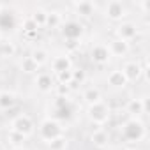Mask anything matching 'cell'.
<instances>
[{
	"mask_svg": "<svg viewBox=\"0 0 150 150\" xmlns=\"http://www.w3.org/2000/svg\"><path fill=\"white\" fill-rule=\"evenodd\" d=\"M37 132H39V138L48 143V141H51V139L65 134V127L55 117H44L39 122V125H37Z\"/></svg>",
	"mask_w": 150,
	"mask_h": 150,
	"instance_id": "1",
	"label": "cell"
},
{
	"mask_svg": "<svg viewBox=\"0 0 150 150\" xmlns=\"http://www.w3.org/2000/svg\"><path fill=\"white\" fill-rule=\"evenodd\" d=\"M120 134L127 143H138V141L145 139L146 127L139 118H127L120 127Z\"/></svg>",
	"mask_w": 150,
	"mask_h": 150,
	"instance_id": "2",
	"label": "cell"
},
{
	"mask_svg": "<svg viewBox=\"0 0 150 150\" xmlns=\"http://www.w3.org/2000/svg\"><path fill=\"white\" fill-rule=\"evenodd\" d=\"M103 16L110 21H115V23H122L127 20L129 16V7L125 2L122 0H110L103 6Z\"/></svg>",
	"mask_w": 150,
	"mask_h": 150,
	"instance_id": "3",
	"label": "cell"
},
{
	"mask_svg": "<svg viewBox=\"0 0 150 150\" xmlns=\"http://www.w3.org/2000/svg\"><path fill=\"white\" fill-rule=\"evenodd\" d=\"M87 118L96 125H104L111 118V106L106 101H101L97 104L87 106Z\"/></svg>",
	"mask_w": 150,
	"mask_h": 150,
	"instance_id": "4",
	"label": "cell"
},
{
	"mask_svg": "<svg viewBox=\"0 0 150 150\" xmlns=\"http://www.w3.org/2000/svg\"><path fill=\"white\" fill-rule=\"evenodd\" d=\"M9 129L14 131V132H20V134H23V136L28 138V136H32L34 131H35V122H34V118H32L30 115H27V113H20V115H16V117L11 120Z\"/></svg>",
	"mask_w": 150,
	"mask_h": 150,
	"instance_id": "5",
	"label": "cell"
},
{
	"mask_svg": "<svg viewBox=\"0 0 150 150\" xmlns=\"http://www.w3.org/2000/svg\"><path fill=\"white\" fill-rule=\"evenodd\" d=\"M88 57H90V62L96 65H108L113 58L108 50V44L104 42H94L88 50Z\"/></svg>",
	"mask_w": 150,
	"mask_h": 150,
	"instance_id": "6",
	"label": "cell"
},
{
	"mask_svg": "<svg viewBox=\"0 0 150 150\" xmlns=\"http://www.w3.org/2000/svg\"><path fill=\"white\" fill-rule=\"evenodd\" d=\"M139 34V27L134 23V21H122L115 27V37L120 39V41H125V42H131L138 37Z\"/></svg>",
	"mask_w": 150,
	"mask_h": 150,
	"instance_id": "7",
	"label": "cell"
},
{
	"mask_svg": "<svg viewBox=\"0 0 150 150\" xmlns=\"http://www.w3.org/2000/svg\"><path fill=\"white\" fill-rule=\"evenodd\" d=\"M58 30H60V34H62L64 39H78V41H81V35L85 34V27H83V23L78 21V20L64 21Z\"/></svg>",
	"mask_w": 150,
	"mask_h": 150,
	"instance_id": "8",
	"label": "cell"
},
{
	"mask_svg": "<svg viewBox=\"0 0 150 150\" xmlns=\"http://www.w3.org/2000/svg\"><path fill=\"white\" fill-rule=\"evenodd\" d=\"M125 113L129 115V118H139L141 115H146L148 113V97H134V99H129L127 104H125Z\"/></svg>",
	"mask_w": 150,
	"mask_h": 150,
	"instance_id": "9",
	"label": "cell"
},
{
	"mask_svg": "<svg viewBox=\"0 0 150 150\" xmlns=\"http://www.w3.org/2000/svg\"><path fill=\"white\" fill-rule=\"evenodd\" d=\"M120 71L124 72V76H125V80L129 83H136L143 76V65L138 60H125Z\"/></svg>",
	"mask_w": 150,
	"mask_h": 150,
	"instance_id": "10",
	"label": "cell"
},
{
	"mask_svg": "<svg viewBox=\"0 0 150 150\" xmlns=\"http://www.w3.org/2000/svg\"><path fill=\"white\" fill-rule=\"evenodd\" d=\"M71 11L78 18H92V14L97 11V6L92 0H76L71 2Z\"/></svg>",
	"mask_w": 150,
	"mask_h": 150,
	"instance_id": "11",
	"label": "cell"
},
{
	"mask_svg": "<svg viewBox=\"0 0 150 150\" xmlns=\"http://www.w3.org/2000/svg\"><path fill=\"white\" fill-rule=\"evenodd\" d=\"M34 85L41 94H50L55 88V78L51 72H37L34 78Z\"/></svg>",
	"mask_w": 150,
	"mask_h": 150,
	"instance_id": "12",
	"label": "cell"
},
{
	"mask_svg": "<svg viewBox=\"0 0 150 150\" xmlns=\"http://www.w3.org/2000/svg\"><path fill=\"white\" fill-rule=\"evenodd\" d=\"M108 50H110L111 57H115V58H125L131 53V42H125V41H120V39L113 37L108 42Z\"/></svg>",
	"mask_w": 150,
	"mask_h": 150,
	"instance_id": "13",
	"label": "cell"
},
{
	"mask_svg": "<svg viewBox=\"0 0 150 150\" xmlns=\"http://www.w3.org/2000/svg\"><path fill=\"white\" fill-rule=\"evenodd\" d=\"M71 69H72V60L67 53H60L51 58V74L53 76L58 72H64V71H71Z\"/></svg>",
	"mask_w": 150,
	"mask_h": 150,
	"instance_id": "14",
	"label": "cell"
},
{
	"mask_svg": "<svg viewBox=\"0 0 150 150\" xmlns=\"http://www.w3.org/2000/svg\"><path fill=\"white\" fill-rule=\"evenodd\" d=\"M110 141H111V138H110V132H108L106 129H103V127L96 129V131L90 134V143H92L96 148H99V150H104V148H108Z\"/></svg>",
	"mask_w": 150,
	"mask_h": 150,
	"instance_id": "15",
	"label": "cell"
},
{
	"mask_svg": "<svg viewBox=\"0 0 150 150\" xmlns=\"http://www.w3.org/2000/svg\"><path fill=\"white\" fill-rule=\"evenodd\" d=\"M106 83H108L111 88H115V90H124V88L129 85V81L125 80L124 72H122L120 69H113V71H110L108 78H106Z\"/></svg>",
	"mask_w": 150,
	"mask_h": 150,
	"instance_id": "16",
	"label": "cell"
},
{
	"mask_svg": "<svg viewBox=\"0 0 150 150\" xmlns=\"http://www.w3.org/2000/svg\"><path fill=\"white\" fill-rule=\"evenodd\" d=\"M81 101H83L87 106H92V104H97V103H101V101H104V99H103L101 88H97V87H87V88L81 92Z\"/></svg>",
	"mask_w": 150,
	"mask_h": 150,
	"instance_id": "17",
	"label": "cell"
},
{
	"mask_svg": "<svg viewBox=\"0 0 150 150\" xmlns=\"http://www.w3.org/2000/svg\"><path fill=\"white\" fill-rule=\"evenodd\" d=\"M16 94L11 92V90H0V110H13L16 106Z\"/></svg>",
	"mask_w": 150,
	"mask_h": 150,
	"instance_id": "18",
	"label": "cell"
},
{
	"mask_svg": "<svg viewBox=\"0 0 150 150\" xmlns=\"http://www.w3.org/2000/svg\"><path fill=\"white\" fill-rule=\"evenodd\" d=\"M39 67H42V65H46L48 62H50V51L46 50V48H42V46H37V48H34L32 50V53L28 55Z\"/></svg>",
	"mask_w": 150,
	"mask_h": 150,
	"instance_id": "19",
	"label": "cell"
},
{
	"mask_svg": "<svg viewBox=\"0 0 150 150\" xmlns=\"http://www.w3.org/2000/svg\"><path fill=\"white\" fill-rule=\"evenodd\" d=\"M16 51H18V48H16L14 41H11V39H6V37H2V39H0V57H2V58L14 57V55H16Z\"/></svg>",
	"mask_w": 150,
	"mask_h": 150,
	"instance_id": "20",
	"label": "cell"
},
{
	"mask_svg": "<svg viewBox=\"0 0 150 150\" xmlns=\"http://www.w3.org/2000/svg\"><path fill=\"white\" fill-rule=\"evenodd\" d=\"M6 139H7V145H11V148H18V146H25L28 138L23 136V134H20V132H14V131L9 129Z\"/></svg>",
	"mask_w": 150,
	"mask_h": 150,
	"instance_id": "21",
	"label": "cell"
},
{
	"mask_svg": "<svg viewBox=\"0 0 150 150\" xmlns=\"http://www.w3.org/2000/svg\"><path fill=\"white\" fill-rule=\"evenodd\" d=\"M32 20H34V23L39 27V28H44L46 27V20H48V9H44V7H35L34 11H32V14H28Z\"/></svg>",
	"mask_w": 150,
	"mask_h": 150,
	"instance_id": "22",
	"label": "cell"
},
{
	"mask_svg": "<svg viewBox=\"0 0 150 150\" xmlns=\"http://www.w3.org/2000/svg\"><path fill=\"white\" fill-rule=\"evenodd\" d=\"M64 21L65 20H64V16H62L60 11H53V9L48 11V20H46V27L48 28H60Z\"/></svg>",
	"mask_w": 150,
	"mask_h": 150,
	"instance_id": "23",
	"label": "cell"
},
{
	"mask_svg": "<svg viewBox=\"0 0 150 150\" xmlns=\"http://www.w3.org/2000/svg\"><path fill=\"white\" fill-rule=\"evenodd\" d=\"M39 69H41V67H39L30 57H23V58L20 60V71H21L23 74H37Z\"/></svg>",
	"mask_w": 150,
	"mask_h": 150,
	"instance_id": "24",
	"label": "cell"
},
{
	"mask_svg": "<svg viewBox=\"0 0 150 150\" xmlns=\"http://www.w3.org/2000/svg\"><path fill=\"white\" fill-rule=\"evenodd\" d=\"M46 146H48V150H67V148H69V139H67L65 134H62V136H58V138L48 141Z\"/></svg>",
	"mask_w": 150,
	"mask_h": 150,
	"instance_id": "25",
	"label": "cell"
},
{
	"mask_svg": "<svg viewBox=\"0 0 150 150\" xmlns=\"http://www.w3.org/2000/svg\"><path fill=\"white\" fill-rule=\"evenodd\" d=\"M71 74H72V83H71V87H76V85H83L85 81H87V71L85 69H81V67H78V69H71Z\"/></svg>",
	"mask_w": 150,
	"mask_h": 150,
	"instance_id": "26",
	"label": "cell"
},
{
	"mask_svg": "<svg viewBox=\"0 0 150 150\" xmlns=\"http://www.w3.org/2000/svg\"><path fill=\"white\" fill-rule=\"evenodd\" d=\"M20 28L28 35V34H35V32H39V27L34 23V20L30 18V16H25L23 20H21V23H20Z\"/></svg>",
	"mask_w": 150,
	"mask_h": 150,
	"instance_id": "27",
	"label": "cell"
},
{
	"mask_svg": "<svg viewBox=\"0 0 150 150\" xmlns=\"http://www.w3.org/2000/svg\"><path fill=\"white\" fill-rule=\"evenodd\" d=\"M55 83L57 85H69L71 87V83H72V74H71V71H64V72H58V74H55Z\"/></svg>",
	"mask_w": 150,
	"mask_h": 150,
	"instance_id": "28",
	"label": "cell"
},
{
	"mask_svg": "<svg viewBox=\"0 0 150 150\" xmlns=\"http://www.w3.org/2000/svg\"><path fill=\"white\" fill-rule=\"evenodd\" d=\"M81 46V41L78 39H64V48H65V53H72V51H78Z\"/></svg>",
	"mask_w": 150,
	"mask_h": 150,
	"instance_id": "29",
	"label": "cell"
},
{
	"mask_svg": "<svg viewBox=\"0 0 150 150\" xmlns=\"http://www.w3.org/2000/svg\"><path fill=\"white\" fill-rule=\"evenodd\" d=\"M55 94H57V97H62V99H67V96H69V92H71V87L69 85H57L55 83Z\"/></svg>",
	"mask_w": 150,
	"mask_h": 150,
	"instance_id": "30",
	"label": "cell"
},
{
	"mask_svg": "<svg viewBox=\"0 0 150 150\" xmlns=\"http://www.w3.org/2000/svg\"><path fill=\"white\" fill-rule=\"evenodd\" d=\"M136 6L141 9V14H148L150 13V2H148V0H139V2H136Z\"/></svg>",
	"mask_w": 150,
	"mask_h": 150,
	"instance_id": "31",
	"label": "cell"
},
{
	"mask_svg": "<svg viewBox=\"0 0 150 150\" xmlns=\"http://www.w3.org/2000/svg\"><path fill=\"white\" fill-rule=\"evenodd\" d=\"M11 150H28L27 146H18V148H11Z\"/></svg>",
	"mask_w": 150,
	"mask_h": 150,
	"instance_id": "32",
	"label": "cell"
},
{
	"mask_svg": "<svg viewBox=\"0 0 150 150\" xmlns=\"http://www.w3.org/2000/svg\"><path fill=\"white\" fill-rule=\"evenodd\" d=\"M124 150H138V148H134V146H125Z\"/></svg>",
	"mask_w": 150,
	"mask_h": 150,
	"instance_id": "33",
	"label": "cell"
},
{
	"mask_svg": "<svg viewBox=\"0 0 150 150\" xmlns=\"http://www.w3.org/2000/svg\"><path fill=\"white\" fill-rule=\"evenodd\" d=\"M2 9H4V6H2V4H0V14H2Z\"/></svg>",
	"mask_w": 150,
	"mask_h": 150,
	"instance_id": "34",
	"label": "cell"
},
{
	"mask_svg": "<svg viewBox=\"0 0 150 150\" xmlns=\"http://www.w3.org/2000/svg\"><path fill=\"white\" fill-rule=\"evenodd\" d=\"M0 39H2V32H0Z\"/></svg>",
	"mask_w": 150,
	"mask_h": 150,
	"instance_id": "35",
	"label": "cell"
}]
</instances>
